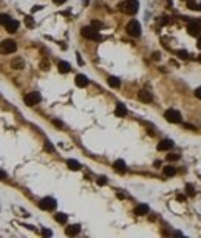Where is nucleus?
Returning <instances> with one entry per match:
<instances>
[{"mask_svg":"<svg viewBox=\"0 0 201 238\" xmlns=\"http://www.w3.org/2000/svg\"><path fill=\"white\" fill-rule=\"evenodd\" d=\"M119 9L122 11V12H125V14L133 16V14L138 12V9H139V3H138V0H125V2L119 3Z\"/></svg>","mask_w":201,"mask_h":238,"instance_id":"nucleus-1","label":"nucleus"},{"mask_svg":"<svg viewBox=\"0 0 201 238\" xmlns=\"http://www.w3.org/2000/svg\"><path fill=\"white\" fill-rule=\"evenodd\" d=\"M125 31L132 37H139L141 36V25H139V22L138 20H130L127 23V26H125Z\"/></svg>","mask_w":201,"mask_h":238,"instance_id":"nucleus-2","label":"nucleus"},{"mask_svg":"<svg viewBox=\"0 0 201 238\" xmlns=\"http://www.w3.org/2000/svg\"><path fill=\"white\" fill-rule=\"evenodd\" d=\"M17 50V43L12 39H6L0 42V51L3 54H9V53H14Z\"/></svg>","mask_w":201,"mask_h":238,"instance_id":"nucleus-3","label":"nucleus"},{"mask_svg":"<svg viewBox=\"0 0 201 238\" xmlns=\"http://www.w3.org/2000/svg\"><path fill=\"white\" fill-rule=\"evenodd\" d=\"M80 34H82V36H84L85 39H90V40H101V36H99L98 30H96V28H93V26H85V28H82Z\"/></svg>","mask_w":201,"mask_h":238,"instance_id":"nucleus-4","label":"nucleus"},{"mask_svg":"<svg viewBox=\"0 0 201 238\" xmlns=\"http://www.w3.org/2000/svg\"><path fill=\"white\" fill-rule=\"evenodd\" d=\"M187 33H189L190 36H200V34H201V20H198V19L189 20V25H187Z\"/></svg>","mask_w":201,"mask_h":238,"instance_id":"nucleus-5","label":"nucleus"},{"mask_svg":"<svg viewBox=\"0 0 201 238\" xmlns=\"http://www.w3.org/2000/svg\"><path fill=\"white\" fill-rule=\"evenodd\" d=\"M164 118H165V121H169V122H172V124H179V122H181V113H179L178 110L170 108V110H167V112L164 113Z\"/></svg>","mask_w":201,"mask_h":238,"instance_id":"nucleus-6","label":"nucleus"},{"mask_svg":"<svg viewBox=\"0 0 201 238\" xmlns=\"http://www.w3.org/2000/svg\"><path fill=\"white\" fill-rule=\"evenodd\" d=\"M40 99H42V96H40L39 91H31V93H28L26 96H25V104L26 105H36V104H39Z\"/></svg>","mask_w":201,"mask_h":238,"instance_id":"nucleus-7","label":"nucleus"},{"mask_svg":"<svg viewBox=\"0 0 201 238\" xmlns=\"http://www.w3.org/2000/svg\"><path fill=\"white\" fill-rule=\"evenodd\" d=\"M56 206H57V202H56V199L54 198H43L40 201V209H43V210H53V209H56Z\"/></svg>","mask_w":201,"mask_h":238,"instance_id":"nucleus-8","label":"nucleus"},{"mask_svg":"<svg viewBox=\"0 0 201 238\" xmlns=\"http://www.w3.org/2000/svg\"><path fill=\"white\" fill-rule=\"evenodd\" d=\"M5 28H6L8 33H16V31L19 30V22L14 20V19H9V20L5 23Z\"/></svg>","mask_w":201,"mask_h":238,"instance_id":"nucleus-9","label":"nucleus"},{"mask_svg":"<svg viewBox=\"0 0 201 238\" xmlns=\"http://www.w3.org/2000/svg\"><path fill=\"white\" fill-rule=\"evenodd\" d=\"M138 99L142 101V102H152L153 96H152L150 91H147V90H141V91L138 93Z\"/></svg>","mask_w":201,"mask_h":238,"instance_id":"nucleus-10","label":"nucleus"},{"mask_svg":"<svg viewBox=\"0 0 201 238\" xmlns=\"http://www.w3.org/2000/svg\"><path fill=\"white\" fill-rule=\"evenodd\" d=\"M172 147H173V141L172 139H164V141H160V144H158V150H161V152L170 150Z\"/></svg>","mask_w":201,"mask_h":238,"instance_id":"nucleus-11","label":"nucleus"},{"mask_svg":"<svg viewBox=\"0 0 201 238\" xmlns=\"http://www.w3.org/2000/svg\"><path fill=\"white\" fill-rule=\"evenodd\" d=\"M149 213V206L147 204H139L135 207V215L138 217H142V215H147Z\"/></svg>","mask_w":201,"mask_h":238,"instance_id":"nucleus-12","label":"nucleus"},{"mask_svg":"<svg viewBox=\"0 0 201 238\" xmlns=\"http://www.w3.org/2000/svg\"><path fill=\"white\" fill-rule=\"evenodd\" d=\"M115 115H116L118 118H124V116L127 115V107H125L122 102H118V104H116V110H115Z\"/></svg>","mask_w":201,"mask_h":238,"instance_id":"nucleus-13","label":"nucleus"},{"mask_svg":"<svg viewBox=\"0 0 201 238\" xmlns=\"http://www.w3.org/2000/svg\"><path fill=\"white\" fill-rule=\"evenodd\" d=\"M74 82H76V85L80 87V88H84V87L88 85V79H87V76H84V74H78L76 79H74Z\"/></svg>","mask_w":201,"mask_h":238,"instance_id":"nucleus-14","label":"nucleus"},{"mask_svg":"<svg viewBox=\"0 0 201 238\" xmlns=\"http://www.w3.org/2000/svg\"><path fill=\"white\" fill-rule=\"evenodd\" d=\"M65 232H67V235H70V237H71V235H78L80 232V226L79 224H71V226L67 227Z\"/></svg>","mask_w":201,"mask_h":238,"instance_id":"nucleus-15","label":"nucleus"},{"mask_svg":"<svg viewBox=\"0 0 201 238\" xmlns=\"http://www.w3.org/2000/svg\"><path fill=\"white\" fill-rule=\"evenodd\" d=\"M11 67H12L14 70H22V68L25 67V62H23L22 57H16V59L11 62Z\"/></svg>","mask_w":201,"mask_h":238,"instance_id":"nucleus-16","label":"nucleus"},{"mask_svg":"<svg viewBox=\"0 0 201 238\" xmlns=\"http://www.w3.org/2000/svg\"><path fill=\"white\" fill-rule=\"evenodd\" d=\"M57 68H59V71H60V73H70V70H71V65H70L68 62H65V60H60Z\"/></svg>","mask_w":201,"mask_h":238,"instance_id":"nucleus-17","label":"nucleus"},{"mask_svg":"<svg viewBox=\"0 0 201 238\" xmlns=\"http://www.w3.org/2000/svg\"><path fill=\"white\" fill-rule=\"evenodd\" d=\"M107 82H108V85L112 87V88H119L121 87V80L116 78V76H110L108 79H107Z\"/></svg>","mask_w":201,"mask_h":238,"instance_id":"nucleus-18","label":"nucleus"},{"mask_svg":"<svg viewBox=\"0 0 201 238\" xmlns=\"http://www.w3.org/2000/svg\"><path fill=\"white\" fill-rule=\"evenodd\" d=\"M67 165H68L70 170H80V164L76 159H68L67 161Z\"/></svg>","mask_w":201,"mask_h":238,"instance_id":"nucleus-19","label":"nucleus"},{"mask_svg":"<svg viewBox=\"0 0 201 238\" xmlns=\"http://www.w3.org/2000/svg\"><path fill=\"white\" fill-rule=\"evenodd\" d=\"M113 165H115V169L119 170V172H125V169H127V165H125V162H124L122 159H116Z\"/></svg>","mask_w":201,"mask_h":238,"instance_id":"nucleus-20","label":"nucleus"},{"mask_svg":"<svg viewBox=\"0 0 201 238\" xmlns=\"http://www.w3.org/2000/svg\"><path fill=\"white\" fill-rule=\"evenodd\" d=\"M162 172H164V175H165V176H173V175L176 173V169H175L173 165H165Z\"/></svg>","mask_w":201,"mask_h":238,"instance_id":"nucleus-21","label":"nucleus"},{"mask_svg":"<svg viewBox=\"0 0 201 238\" xmlns=\"http://www.w3.org/2000/svg\"><path fill=\"white\" fill-rule=\"evenodd\" d=\"M54 218H56V221H57V223H60V224H65V223H67V220H68V217H67L65 213H62V212L56 213V215H54Z\"/></svg>","mask_w":201,"mask_h":238,"instance_id":"nucleus-22","label":"nucleus"},{"mask_svg":"<svg viewBox=\"0 0 201 238\" xmlns=\"http://www.w3.org/2000/svg\"><path fill=\"white\" fill-rule=\"evenodd\" d=\"M187 8H189V9H194V11H200L201 9V6L197 3V2H194V0H189V2H187Z\"/></svg>","mask_w":201,"mask_h":238,"instance_id":"nucleus-23","label":"nucleus"},{"mask_svg":"<svg viewBox=\"0 0 201 238\" xmlns=\"http://www.w3.org/2000/svg\"><path fill=\"white\" fill-rule=\"evenodd\" d=\"M8 20H9V16L8 14H0V25H5Z\"/></svg>","mask_w":201,"mask_h":238,"instance_id":"nucleus-24","label":"nucleus"},{"mask_svg":"<svg viewBox=\"0 0 201 238\" xmlns=\"http://www.w3.org/2000/svg\"><path fill=\"white\" fill-rule=\"evenodd\" d=\"M186 190H187V195H190V197L195 195V190H194V186H192V184H187V186H186Z\"/></svg>","mask_w":201,"mask_h":238,"instance_id":"nucleus-25","label":"nucleus"},{"mask_svg":"<svg viewBox=\"0 0 201 238\" xmlns=\"http://www.w3.org/2000/svg\"><path fill=\"white\" fill-rule=\"evenodd\" d=\"M179 158H181L179 155H172V153H170V155H167V161H170V162H172V161H178Z\"/></svg>","mask_w":201,"mask_h":238,"instance_id":"nucleus-26","label":"nucleus"},{"mask_svg":"<svg viewBox=\"0 0 201 238\" xmlns=\"http://www.w3.org/2000/svg\"><path fill=\"white\" fill-rule=\"evenodd\" d=\"M178 57H181V59H187V51L179 50V51H178Z\"/></svg>","mask_w":201,"mask_h":238,"instance_id":"nucleus-27","label":"nucleus"},{"mask_svg":"<svg viewBox=\"0 0 201 238\" xmlns=\"http://www.w3.org/2000/svg\"><path fill=\"white\" fill-rule=\"evenodd\" d=\"M40 68L46 71V70H50V64H48V62L45 60V62H42V64H40Z\"/></svg>","mask_w":201,"mask_h":238,"instance_id":"nucleus-28","label":"nucleus"},{"mask_svg":"<svg viewBox=\"0 0 201 238\" xmlns=\"http://www.w3.org/2000/svg\"><path fill=\"white\" fill-rule=\"evenodd\" d=\"M98 184H99V186H104V184H107V179L102 176V178H99V179H98Z\"/></svg>","mask_w":201,"mask_h":238,"instance_id":"nucleus-29","label":"nucleus"},{"mask_svg":"<svg viewBox=\"0 0 201 238\" xmlns=\"http://www.w3.org/2000/svg\"><path fill=\"white\" fill-rule=\"evenodd\" d=\"M91 26L98 30V28H101V26H102V23H101V22H93V23H91Z\"/></svg>","mask_w":201,"mask_h":238,"instance_id":"nucleus-30","label":"nucleus"},{"mask_svg":"<svg viewBox=\"0 0 201 238\" xmlns=\"http://www.w3.org/2000/svg\"><path fill=\"white\" fill-rule=\"evenodd\" d=\"M195 96H197L198 99H201V87H198V88L195 90Z\"/></svg>","mask_w":201,"mask_h":238,"instance_id":"nucleus-31","label":"nucleus"},{"mask_svg":"<svg viewBox=\"0 0 201 238\" xmlns=\"http://www.w3.org/2000/svg\"><path fill=\"white\" fill-rule=\"evenodd\" d=\"M42 234H43L45 237H50V235H51V231H48V229H43V231H42Z\"/></svg>","mask_w":201,"mask_h":238,"instance_id":"nucleus-32","label":"nucleus"},{"mask_svg":"<svg viewBox=\"0 0 201 238\" xmlns=\"http://www.w3.org/2000/svg\"><path fill=\"white\" fill-rule=\"evenodd\" d=\"M5 178H6V172L0 170V179H5Z\"/></svg>","mask_w":201,"mask_h":238,"instance_id":"nucleus-33","label":"nucleus"},{"mask_svg":"<svg viewBox=\"0 0 201 238\" xmlns=\"http://www.w3.org/2000/svg\"><path fill=\"white\" fill-rule=\"evenodd\" d=\"M26 25H28V26H33V25H34V22H33L31 19H26Z\"/></svg>","mask_w":201,"mask_h":238,"instance_id":"nucleus-34","label":"nucleus"},{"mask_svg":"<svg viewBox=\"0 0 201 238\" xmlns=\"http://www.w3.org/2000/svg\"><path fill=\"white\" fill-rule=\"evenodd\" d=\"M53 124H54V125H57V127H62V122H60V121H56V119H54V121H53Z\"/></svg>","mask_w":201,"mask_h":238,"instance_id":"nucleus-35","label":"nucleus"},{"mask_svg":"<svg viewBox=\"0 0 201 238\" xmlns=\"http://www.w3.org/2000/svg\"><path fill=\"white\" fill-rule=\"evenodd\" d=\"M45 147H46V150H50V152H53V145H51L50 142H46V145H45Z\"/></svg>","mask_w":201,"mask_h":238,"instance_id":"nucleus-36","label":"nucleus"},{"mask_svg":"<svg viewBox=\"0 0 201 238\" xmlns=\"http://www.w3.org/2000/svg\"><path fill=\"white\" fill-rule=\"evenodd\" d=\"M176 199H178V201H184V199H186V195H178Z\"/></svg>","mask_w":201,"mask_h":238,"instance_id":"nucleus-37","label":"nucleus"},{"mask_svg":"<svg viewBox=\"0 0 201 238\" xmlns=\"http://www.w3.org/2000/svg\"><path fill=\"white\" fill-rule=\"evenodd\" d=\"M56 5H62V3H65V0H53Z\"/></svg>","mask_w":201,"mask_h":238,"instance_id":"nucleus-38","label":"nucleus"},{"mask_svg":"<svg viewBox=\"0 0 201 238\" xmlns=\"http://www.w3.org/2000/svg\"><path fill=\"white\" fill-rule=\"evenodd\" d=\"M186 127H187L189 130H195V127H194V125H190V124H186Z\"/></svg>","mask_w":201,"mask_h":238,"instance_id":"nucleus-39","label":"nucleus"},{"mask_svg":"<svg viewBox=\"0 0 201 238\" xmlns=\"http://www.w3.org/2000/svg\"><path fill=\"white\" fill-rule=\"evenodd\" d=\"M198 48H201V34H200V37H198Z\"/></svg>","mask_w":201,"mask_h":238,"instance_id":"nucleus-40","label":"nucleus"}]
</instances>
